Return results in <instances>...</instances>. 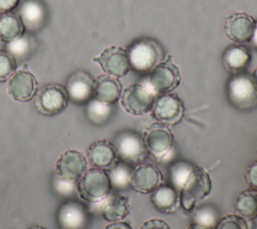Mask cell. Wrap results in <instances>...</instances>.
<instances>
[{"label":"cell","mask_w":257,"mask_h":229,"mask_svg":"<svg viewBox=\"0 0 257 229\" xmlns=\"http://www.w3.org/2000/svg\"><path fill=\"white\" fill-rule=\"evenodd\" d=\"M126 53L131 68L140 73L151 72L164 55L161 45L150 38L136 40L130 45Z\"/></svg>","instance_id":"cell-1"},{"label":"cell","mask_w":257,"mask_h":229,"mask_svg":"<svg viewBox=\"0 0 257 229\" xmlns=\"http://www.w3.org/2000/svg\"><path fill=\"white\" fill-rule=\"evenodd\" d=\"M76 189L82 200L89 203L101 202L111 190L107 172L94 167L86 170L77 181Z\"/></svg>","instance_id":"cell-2"},{"label":"cell","mask_w":257,"mask_h":229,"mask_svg":"<svg viewBox=\"0 0 257 229\" xmlns=\"http://www.w3.org/2000/svg\"><path fill=\"white\" fill-rule=\"evenodd\" d=\"M227 97L230 103L238 109L249 110L257 105V89L251 76L239 72L227 81Z\"/></svg>","instance_id":"cell-3"},{"label":"cell","mask_w":257,"mask_h":229,"mask_svg":"<svg viewBox=\"0 0 257 229\" xmlns=\"http://www.w3.org/2000/svg\"><path fill=\"white\" fill-rule=\"evenodd\" d=\"M212 189L209 174L201 167L196 166L180 191V205L186 211H192L196 204L208 196Z\"/></svg>","instance_id":"cell-4"},{"label":"cell","mask_w":257,"mask_h":229,"mask_svg":"<svg viewBox=\"0 0 257 229\" xmlns=\"http://www.w3.org/2000/svg\"><path fill=\"white\" fill-rule=\"evenodd\" d=\"M112 144L116 152L117 160L133 167L144 163L149 155L143 137L134 131L118 133Z\"/></svg>","instance_id":"cell-5"},{"label":"cell","mask_w":257,"mask_h":229,"mask_svg":"<svg viewBox=\"0 0 257 229\" xmlns=\"http://www.w3.org/2000/svg\"><path fill=\"white\" fill-rule=\"evenodd\" d=\"M156 93L149 85L135 83L125 87L120 94L122 107L131 114L141 116L152 110Z\"/></svg>","instance_id":"cell-6"},{"label":"cell","mask_w":257,"mask_h":229,"mask_svg":"<svg viewBox=\"0 0 257 229\" xmlns=\"http://www.w3.org/2000/svg\"><path fill=\"white\" fill-rule=\"evenodd\" d=\"M181 81L179 68L173 63L171 56L159 62L149 76V86L155 93H169L174 90Z\"/></svg>","instance_id":"cell-7"},{"label":"cell","mask_w":257,"mask_h":229,"mask_svg":"<svg viewBox=\"0 0 257 229\" xmlns=\"http://www.w3.org/2000/svg\"><path fill=\"white\" fill-rule=\"evenodd\" d=\"M148 154L156 160H163L173 147V135L164 124L155 123L146 129L143 135Z\"/></svg>","instance_id":"cell-8"},{"label":"cell","mask_w":257,"mask_h":229,"mask_svg":"<svg viewBox=\"0 0 257 229\" xmlns=\"http://www.w3.org/2000/svg\"><path fill=\"white\" fill-rule=\"evenodd\" d=\"M163 183L160 169L151 163H141L134 166L130 177V188L140 194H151Z\"/></svg>","instance_id":"cell-9"},{"label":"cell","mask_w":257,"mask_h":229,"mask_svg":"<svg viewBox=\"0 0 257 229\" xmlns=\"http://www.w3.org/2000/svg\"><path fill=\"white\" fill-rule=\"evenodd\" d=\"M56 223L59 229H86L89 224V212L82 203L69 200L59 206Z\"/></svg>","instance_id":"cell-10"},{"label":"cell","mask_w":257,"mask_h":229,"mask_svg":"<svg viewBox=\"0 0 257 229\" xmlns=\"http://www.w3.org/2000/svg\"><path fill=\"white\" fill-rule=\"evenodd\" d=\"M153 117L161 124L166 126H175L181 122L184 117L183 101L173 93H164L160 95L152 108Z\"/></svg>","instance_id":"cell-11"},{"label":"cell","mask_w":257,"mask_h":229,"mask_svg":"<svg viewBox=\"0 0 257 229\" xmlns=\"http://www.w3.org/2000/svg\"><path fill=\"white\" fill-rule=\"evenodd\" d=\"M68 102V96L60 84H48L43 86L37 93L35 105L37 109L44 114H56L62 111Z\"/></svg>","instance_id":"cell-12"},{"label":"cell","mask_w":257,"mask_h":229,"mask_svg":"<svg viewBox=\"0 0 257 229\" xmlns=\"http://www.w3.org/2000/svg\"><path fill=\"white\" fill-rule=\"evenodd\" d=\"M93 61L97 62L102 70L113 77H121L131 69L126 50L119 46H110L104 49Z\"/></svg>","instance_id":"cell-13"},{"label":"cell","mask_w":257,"mask_h":229,"mask_svg":"<svg viewBox=\"0 0 257 229\" xmlns=\"http://www.w3.org/2000/svg\"><path fill=\"white\" fill-rule=\"evenodd\" d=\"M256 21L248 14L238 12L226 18L224 23L225 35L234 42H250L255 30Z\"/></svg>","instance_id":"cell-14"},{"label":"cell","mask_w":257,"mask_h":229,"mask_svg":"<svg viewBox=\"0 0 257 229\" xmlns=\"http://www.w3.org/2000/svg\"><path fill=\"white\" fill-rule=\"evenodd\" d=\"M86 171V159L77 150H66L56 161V176L77 182Z\"/></svg>","instance_id":"cell-15"},{"label":"cell","mask_w":257,"mask_h":229,"mask_svg":"<svg viewBox=\"0 0 257 229\" xmlns=\"http://www.w3.org/2000/svg\"><path fill=\"white\" fill-rule=\"evenodd\" d=\"M17 15L25 30L37 32L45 25L47 9L41 0H25L18 7Z\"/></svg>","instance_id":"cell-16"},{"label":"cell","mask_w":257,"mask_h":229,"mask_svg":"<svg viewBox=\"0 0 257 229\" xmlns=\"http://www.w3.org/2000/svg\"><path fill=\"white\" fill-rule=\"evenodd\" d=\"M94 79L85 71L72 73L65 86L68 99L76 104L87 103L93 97Z\"/></svg>","instance_id":"cell-17"},{"label":"cell","mask_w":257,"mask_h":229,"mask_svg":"<svg viewBox=\"0 0 257 229\" xmlns=\"http://www.w3.org/2000/svg\"><path fill=\"white\" fill-rule=\"evenodd\" d=\"M38 83L35 76L27 69L14 72L8 82V90L11 97L17 101H28L37 92Z\"/></svg>","instance_id":"cell-18"},{"label":"cell","mask_w":257,"mask_h":229,"mask_svg":"<svg viewBox=\"0 0 257 229\" xmlns=\"http://www.w3.org/2000/svg\"><path fill=\"white\" fill-rule=\"evenodd\" d=\"M100 213L108 222L122 221L130 214V203L126 196L109 193L101 202Z\"/></svg>","instance_id":"cell-19"},{"label":"cell","mask_w":257,"mask_h":229,"mask_svg":"<svg viewBox=\"0 0 257 229\" xmlns=\"http://www.w3.org/2000/svg\"><path fill=\"white\" fill-rule=\"evenodd\" d=\"M87 157L89 163L94 168L103 170L109 169L117 161L113 144L106 140H99L92 143L87 150Z\"/></svg>","instance_id":"cell-20"},{"label":"cell","mask_w":257,"mask_h":229,"mask_svg":"<svg viewBox=\"0 0 257 229\" xmlns=\"http://www.w3.org/2000/svg\"><path fill=\"white\" fill-rule=\"evenodd\" d=\"M121 91V84L116 77L101 74L94 79L93 97L101 102L107 104L115 103L120 98Z\"/></svg>","instance_id":"cell-21"},{"label":"cell","mask_w":257,"mask_h":229,"mask_svg":"<svg viewBox=\"0 0 257 229\" xmlns=\"http://www.w3.org/2000/svg\"><path fill=\"white\" fill-rule=\"evenodd\" d=\"M151 201L158 211L172 214L180 206V195L172 186L160 185L151 193Z\"/></svg>","instance_id":"cell-22"},{"label":"cell","mask_w":257,"mask_h":229,"mask_svg":"<svg viewBox=\"0 0 257 229\" xmlns=\"http://www.w3.org/2000/svg\"><path fill=\"white\" fill-rule=\"evenodd\" d=\"M251 61L250 51L242 45H230L223 53V63L227 70L239 73L247 68Z\"/></svg>","instance_id":"cell-23"},{"label":"cell","mask_w":257,"mask_h":229,"mask_svg":"<svg viewBox=\"0 0 257 229\" xmlns=\"http://www.w3.org/2000/svg\"><path fill=\"white\" fill-rule=\"evenodd\" d=\"M35 47L36 44L33 37L25 34L6 43V51L16 63L27 60L33 54Z\"/></svg>","instance_id":"cell-24"},{"label":"cell","mask_w":257,"mask_h":229,"mask_svg":"<svg viewBox=\"0 0 257 229\" xmlns=\"http://www.w3.org/2000/svg\"><path fill=\"white\" fill-rule=\"evenodd\" d=\"M234 210L243 218H257V190L248 189L240 192L235 199Z\"/></svg>","instance_id":"cell-25"},{"label":"cell","mask_w":257,"mask_h":229,"mask_svg":"<svg viewBox=\"0 0 257 229\" xmlns=\"http://www.w3.org/2000/svg\"><path fill=\"white\" fill-rule=\"evenodd\" d=\"M24 32V26L17 14L7 12L0 16V39L9 42Z\"/></svg>","instance_id":"cell-26"},{"label":"cell","mask_w":257,"mask_h":229,"mask_svg":"<svg viewBox=\"0 0 257 229\" xmlns=\"http://www.w3.org/2000/svg\"><path fill=\"white\" fill-rule=\"evenodd\" d=\"M133 166L117 160L109 169L107 174L109 177L111 189L125 190L130 187V177Z\"/></svg>","instance_id":"cell-27"},{"label":"cell","mask_w":257,"mask_h":229,"mask_svg":"<svg viewBox=\"0 0 257 229\" xmlns=\"http://www.w3.org/2000/svg\"><path fill=\"white\" fill-rule=\"evenodd\" d=\"M112 113V104H107L92 97L86 103L85 114L87 120L97 126L105 124Z\"/></svg>","instance_id":"cell-28"},{"label":"cell","mask_w":257,"mask_h":229,"mask_svg":"<svg viewBox=\"0 0 257 229\" xmlns=\"http://www.w3.org/2000/svg\"><path fill=\"white\" fill-rule=\"evenodd\" d=\"M194 168H195L194 164L185 160L176 161L170 166L171 184H172V187L176 189L179 193L183 189L184 185L186 184L187 180L192 174Z\"/></svg>","instance_id":"cell-29"},{"label":"cell","mask_w":257,"mask_h":229,"mask_svg":"<svg viewBox=\"0 0 257 229\" xmlns=\"http://www.w3.org/2000/svg\"><path fill=\"white\" fill-rule=\"evenodd\" d=\"M193 222L215 228L220 217L219 210L213 205H202L193 209Z\"/></svg>","instance_id":"cell-30"},{"label":"cell","mask_w":257,"mask_h":229,"mask_svg":"<svg viewBox=\"0 0 257 229\" xmlns=\"http://www.w3.org/2000/svg\"><path fill=\"white\" fill-rule=\"evenodd\" d=\"M214 229H248V224L242 216L230 214L221 217Z\"/></svg>","instance_id":"cell-31"},{"label":"cell","mask_w":257,"mask_h":229,"mask_svg":"<svg viewBox=\"0 0 257 229\" xmlns=\"http://www.w3.org/2000/svg\"><path fill=\"white\" fill-rule=\"evenodd\" d=\"M16 68V62L7 52L0 50V81L10 77Z\"/></svg>","instance_id":"cell-32"},{"label":"cell","mask_w":257,"mask_h":229,"mask_svg":"<svg viewBox=\"0 0 257 229\" xmlns=\"http://www.w3.org/2000/svg\"><path fill=\"white\" fill-rule=\"evenodd\" d=\"M76 183L68 180H64L58 176L53 181V188L56 192V194L62 196V197H70L74 194L76 189Z\"/></svg>","instance_id":"cell-33"},{"label":"cell","mask_w":257,"mask_h":229,"mask_svg":"<svg viewBox=\"0 0 257 229\" xmlns=\"http://www.w3.org/2000/svg\"><path fill=\"white\" fill-rule=\"evenodd\" d=\"M245 180L251 189L257 190V160L248 165L245 172Z\"/></svg>","instance_id":"cell-34"},{"label":"cell","mask_w":257,"mask_h":229,"mask_svg":"<svg viewBox=\"0 0 257 229\" xmlns=\"http://www.w3.org/2000/svg\"><path fill=\"white\" fill-rule=\"evenodd\" d=\"M140 229H170V227L161 219H150L144 222Z\"/></svg>","instance_id":"cell-35"},{"label":"cell","mask_w":257,"mask_h":229,"mask_svg":"<svg viewBox=\"0 0 257 229\" xmlns=\"http://www.w3.org/2000/svg\"><path fill=\"white\" fill-rule=\"evenodd\" d=\"M20 0H0V13H7L16 8Z\"/></svg>","instance_id":"cell-36"},{"label":"cell","mask_w":257,"mask_h":229,"mask_svg":"<svg viewBox=\"0 0 257 229\" xmlns=\"http://www.w3.org/2000/svg\"><path fill=\"white\" fill-rule=\"evenodd\" d=\"M104 229H133L130 224L119 221V222H111L107 226H105Z\"/></svg>","instance_id":"cell-37"},{"label":"cell","mask_w":257,"mask_h":229,"mask_svg":"<svg viewBox=\"0 0 257 229\" xmlns=\"http://www.w3.org/2000/svg\"><path fill=\"white\" fill-rule=\"evenodd\" d=\"M187 229H213V228L208 227V226L203 225V224H199V223L193 222V223H191V224L188 226Z\"/></svg>","instance_id":"cell-38"},{"label":"cell","mask_w":257,"mask_h":229,"mask_svg":"<svg viewBox=\"0 0 257 229\" xmlns=\"http://www.w3.org/2000/svg\"><path fill=\"white\" fill-rule=\"evenodd\" d=\"M252 43V45L254 46L255 49H257V21H256V25H255V30H254V33H253V37L250 41Z\"/></svg>","instance_id":"cell-39"},{"label":"cell","mask_w":257,"mask_h":229,"mask_svg":"<svg viewBox=\"0 0 257 229\" xmlns=\"http://www.w3.org/2000/svg\"><path fill=\"white\" fill-rule=\"evenodd\" d=\"M251 79L253 81V84H254L255 88L257 89V67L254 69V71H253V73L251 75Z\"/></svg>","instance_id":"cell-40"},{"label":"cell","mask_w":257,"mask_h":229,"mask_svg":"<svg viewBox=\"0 0 257 229\" xmlns=\"http://www.w3.org/2000/svg\"><path fill=\"white\" fill-rule=\"evenodd\" d=\"M27 229H46V228H44V227H42V226H38V225H35V226L29 227V228H27Z\"/></svg>","instance_id":"cell-41"}]
</instances>
